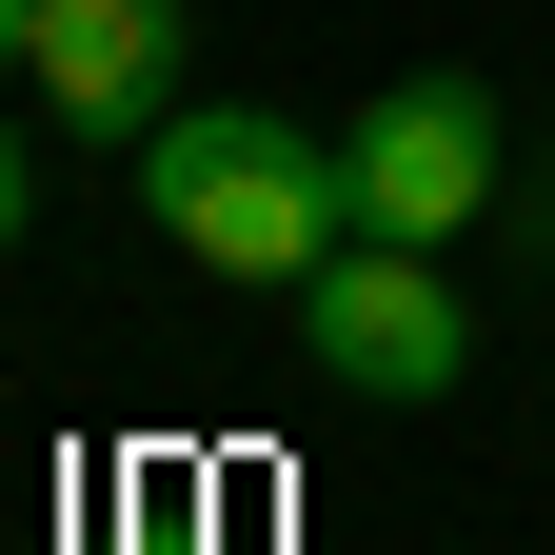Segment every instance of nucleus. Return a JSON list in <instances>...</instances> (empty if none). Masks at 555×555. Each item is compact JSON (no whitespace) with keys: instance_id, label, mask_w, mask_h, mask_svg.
<instances>
[{"instance_id":"nucleus-6","label":"nucleus","mask_w":555,"mask_h":555,"mask_svg":"<svg viewBox=\"0 0 555 555\" xmlns=\"http://www.w3.org/2000/svg\"><path fill=\"white\" fill-rule=\"evenodd\" d=\"M21 40H40V0H0V60H21Z\"/></svg>"},{"instance_id":"nucleus-2","label":"nucleus","mask_w":555,"mask_h":555,"mask_svg":"<svg viewBox=\"0 0 555 555\" xmlns=\"http://www.w3.org/2000/svg\"><path fill=\"white\" fill-rule=\"evenodd\" d=\"M298 358H318L337 397H437V377L476 358V318H456L437 238H337V258L298 278Z\"/></svg>"},{"instance_id":"nucleus-1","label":"nucleus","mask_w":555,"mask_h":555,"mask_svg":"<svg viewBox=\"0 0 555 555\" xmlns=\"http://www.w3.org/2000/svg\"><path fill=\"white\" fill-rule=\"evenodd\" d=\"M139 219H159L198 278H278V298H298V278L358 238V198H337V139L219 100V119H159V139H139Z\"/></svg>"},{"instance_id":"nucleus-3","label":"nucleus","mask_w":555,"mask_h":555,"mask_svg":"<svg viewBox=\"0 0 555 555\" xmlns=\"http://www.w3.org/2000/svg\"><path fill=\"white\" fill-rule=\"evenodd\" d=\"M337 198H358V238H456L476 198H496V100L476 80H397L337 139Z\"/></svg>"},{"instance_id":"nucleus-5","label":"nucleus","mask_w":555,"mask_h":555,"mask_svg":"<svg viewBox=\"0 0 555 555\" xmlns=\"http://www.w3.org/2000/svg\"><path fill=\"white\" fill-rule=\"evenodd\" d=\"M21 198H40V179H21V119H0V238H21Z\"/></svg>"},{"instance_id":"nucleus-4","label":"nucleus","mask_w":555,"mask_h":555,"mask_svg":"<svg viewBox=\"0 0 555 555\" xmlns=\"http://www.w3.org/2000/svg\"><path fill=\"white\" fill-rule=\"evenodd\" d=\"M40 100L80 139H159V80H179V0H40Z\"/></svg>"}]
</instances>
